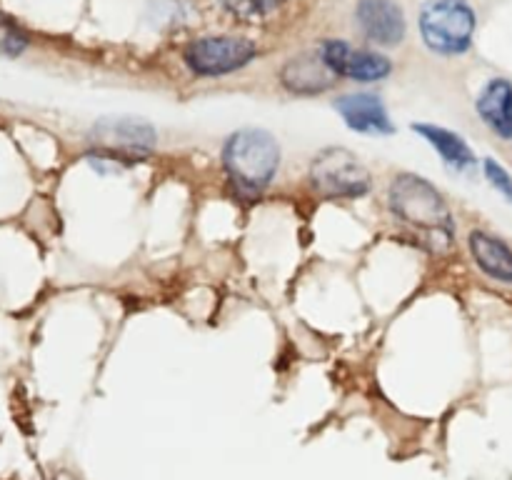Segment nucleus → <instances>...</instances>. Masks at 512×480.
<instances>
[{
  "label": "nucleus",
  "instance_id": "1",
  "mask_svg": "<svg viewBox=\"0 0 512 480\" xmlns=\"http://www.w3.org/2000/svg\"><path fill=\"white\" fill-rule=\"evenodd\" d=\"M390 210L433 253H443L453 245L455 223L448 203L438 188L420 175L403 173L393 180Z\"/></svg>",
  "mask_w": 512,
  "mask_h": 480
},
{
  "label": "nucleus",
  "instance_id": "2",
  "mask_svg": "<svg viewBox=\"0 0 512 480\" xmlns=\"http://www.w3.org/2000/svg\"><path fill=\"white\" fill-rule=\"evenodd\" d=\"M223 165L240 193L258 195L278 173L280 148L265 130H240L225 143Z\"/></svg>",
  "mask_w": 512,
  "mask_h": 480
},
{
  "label": "nucleus",
  "instance_id": "3",
  "mask_svg": "<svg viewBox=\"0 0 512 480\" xmlns=\"http://www.w3.org/2000/svg\"><path fill=\"white\" fill-rule=\"evenodd\" d=\"M420 33L435 53H465L475 33L473 8L468 0H428L420 10Z\"/></svg>",
  "mask_w": 512,
  "mask_h": 480
},
{
  "label": "nucleus",
  "instance_id": "4",
  "mask_svg": "<svg viewBox=\"0 0 512 480\" xmlns=\"http://www.w3.org/2000/svg\"><path fill=\"white\" fill-rule=\"evenodd\" d=\"M313 188L325 198H360L370 190V173L355 153L325 148L310 165Z\"/></svg>",
  "mask_w": 512,
  "mask_h": 480
},
{
  "label": "nucleus",
  "instance_id": "5",
  "mask_svg": "<svg viewBox=\"0 0 512 480\" xmlns=\"http://www.w3.org/2000/svg\"><path fill=\"white\" fill-rule=\"evenodd\" d=\"M90 143L100 155H108L118 163H135L153 153L155 130L153 125L135 118H108L100 120L90 130Z\"/></svg>",
  "mask_w": 512,
  "mask_h": 480
},
{
  "label": "nucleus",
  "instance_id": "6",
  "mask_svg": "<svg viewBox=\"0 0 512 480\" xmlns=\"http://www.w3.org/2000/svg\"><path fill=\"white\" fill-rule=\"evenodd\" d=\"M258 48L248 38H233V35H213L200 38L185 48V65L195 75H225L233 70L245 68L255 58Z\"/></svg>",
  "mask_w": 512,
  "mask_h": 480
},
{
  "label": "nucleus",
  "instance_id": "7",
  "mask_svg": "<svg viewBox=\"0 0 512 480\" xmlns=\"http://www.w3.org/2000/svg\"><path fill=\"white\" fill-rule=\"evenodd\" d=\"M318 53L323 55L325 65L335 75H343V78L360 80V83H373V80H383L385 75H390L388 58L373 53V50L355 48L348 40H325Z\"/></svg>",
  "mask_w": 512,
  "mask_h": 480
},
{
  "label": "nucleus",
  "instance_id": "8",
  "mask_svg": "<svg viewBox=\"0 0 512 480\" xmlns=\"http://www.w3.org/2000/svg\"><path fill=\"white\" fill-rule=\"evenodd\" d=\"M358 28L378 45H398L405 38V13L395 0H360L355 8Z\"/></svg>",
  "mask_w": 512,
  "mask_h": 480
},
{
  "label": "nucleus",
  "instance_id": "9",
  "mask_svg": "<svg viewBox=\"0 0 512 480\" xmlns=\"http://www.w3.org/2000/svg\"><path fill=\"white\" fill-rule=\"evenodd\" d=\"M338 113L343 115V120L348 123V128L358 130V133H370V135H388L393 133V120H390L388 110L380 103L378 95L370 93H355V95H343V98L335 103Z\"/></svg>",
  "mask_w": 512,
  "mask_h": 480
},
{
  "label": "nucleus",
  "instance_id": "10",
  "mask_svg": "<svg viewBox=\"0 0 512 480\" xmlns=\"http://www.w3.org/2000/svg\"><path fill=\"white\" fill-rule=\"evenodd\" d=\"M280 78H283V85L290 90V93L315 95V93H325V90L335 83L338 75L325 65L323 55L310 53V55L290 58L288 63H285Z\"/></svg>",
  "mask_w": 512,
  "mask_h": 480
},
{
  "label": "nucleus",
  "instance_id": "11",
  "mask_svg": "<svg viewBox=\"0 0 512 480\" xmlns=\"http://www.w3.org/2000/svg\"><path fill=\"white\" fill-rule=\"evenodd\" d=\"M480 118L500 138H512V83L505 78H493L478 95Z\"/></svg>",
  "mask_w": 512,
  "mask_h": 480
},
{
  "label": "nucleus",
  "instance_id": "12",
  "mask_svg": "<svg viewBox=\"0 0 512 480\" xmlns=\"http://www.w3.org/2000/svg\"><path fill=\"white\" fill-rule=\"evenodd\" d=\"M470 253L475 263L500 283H512V250L495 235L475 230L470 233Z\"/></svg>",
  "mask_w": 512,
  "mask_h": 480
},
{
  "label": "nucleus",
  "instance_id": "13",
  "mask_svg": "<svg viewBox=\"0 0 512 480\" xmlns=\"http://www.w3.org/2000/svg\"><path fill=\"white\" fill-rule=\"evenodd\" d=\"M415 133L423 135L430 145L440 153V158L445 160V165L453 170H470L475 168V153L470 150V145L460 138L453 130L438 128V125H415Z\"/></svg>",
  "mask_w": 512,
  "mask_h": 480
},
{
  "label": "nucleus",
  "instance_id": "14",
  "mask_svg": "<svg viewBox=\"0 0 512 480\" xmlns=\"http://www.w3.org/2000/svg\"><path fill=\"white\" fill-rule=\"evenodd\" d=\"M225 8L240 20H248V23H258V20L268 18L275 10L283 8L285 0H223Z\"/></svg>",
  "mask_w": 512,
  "mask_h": 480
},
{
  "label": "nucleus",
  "instance_id": "15",
  "mask_svg": "<svg viewBox=\"0 0 512 480\" xmlns=\"http://www.w3.org/2000/svg\"><path fill=\"white\" fill-rule=\"evenodd\" d=\"M28 48V35L15 20L0 13V55L3 58H15Z\"/></svg>",
  "mask_w": 512,
  "mask_h": 480
},
{
  "label": "nucleus",
  "instance_id": "16",
  "mask_svg": "<svg viewBox=\"0 0 512 480\" xmlns=\"http://www.w3.org/2000/svg\"><path fill=\"white\" fill-rule=\"evenodd\" d=\"M483 168H485V175H488V180L493 183V188H498L505 198L512 200V178L508 175V170H505L500 163H495L493 158L485 160Z\"/></svg>",
  "mask_w": 512,
  "mask_h": 480
}]
</instances>
